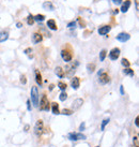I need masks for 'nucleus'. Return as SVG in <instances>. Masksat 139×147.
<instances>
[{"mask_svg": "<svg viewBox=\"0 0 139 147\" xmlns=\"http://www.w3.org/2000/svg\"><path fill=\"white\" fill-rule=\"evenodd\" d=\"M106 54H107V52L105 49H103L102 52H101V54H100V60H101V61H104V59L106 57Z\"/></svg>", "mask_w": 139, "mask_h": 147, "instance_id": "5701e85b", "label": "nucleus"}, {"mask_svg": "<svg viewBox=\"0 0 139 147\" xmlns=\"http://www.w3.org/2000/svg\"><path fill=\"white\" fill-rule=\"evenodd\" d=\"M130 38H131V36L128 34V33L126 32H121L119 33L118 36H117V40L120 42H126L130 40Z\"/></svg>", "mask_w": 139, "mask_h": 147, "instance_id": "1a4fd4ad", "label": "nucleus"}, {"mask_svg": "<svg viewBox=\"0 0 139 147\" xmlns=\"http://www.w3.org/2000/svg\"><path fill=\"white\" fill-rule=\"evenodd\" d=\"M59 99H60V101H65L66 99H67V94L64 92V91H62L60 96H59Z\"/></svg>", "mask_w": 139, "mask_h": 147, "instance_id": "b1692460", "label": "nucleus"}, {"mask_svg": "<svg viewBox=\"0 0 139 147\" xmlns=\"http://www.w3.org/2000/svg\"><path fill=\"white\" fill-rule=\"evenodd\" d=\"M109 123V118H106V119H104L103 120V123H102V125H101V130H104L105 129V127H106V125L107 123Z\"/></svg>", "mask_w": 139, "mask_h": 147, "instance_id": "bb28decb", "label": "nucleus"}, {"mask_svg": "<svg viewBox=\"0 0 139 147\" xmlns=\"http://www.w3.org/2000/svg\"><path fill=\"white\" fill-rule=\"evenodd\" d=\"M119 56H120V49H118V47L112 49L110 51V53H109V58H110L111 60H117Z\"/></svg>", "mask_w": 139, "mask_h": 147, "instance_id": "0eeeda50", "label": "nucleus"}, {"mask_svg": "<svg viewBox=\"0 0 139 147\" xmlns=\"http://www.w3.org/2000/svg\"><path fill=\"white\" fill-rule=\"evenodd\" d=\"M9 38V33L5 32V31H2V32H0V42H4L7 41Z\"/></svg>", "mask_w": 139, "mask_h": 147, "instance_id": "a211bd4d", "label": "nucleus"}, {"mask_svg": "<svg viewBox=\"0 0 139 147\" xmlns=\"http://www.w3.org/2000/svg\"><path fill=\"white\" fill-rule=\"evenodd\" d=\"M124 74H126V75H130V76H134V71L130 68H126V69H124Z\"/></svg>", "mask_w": 139, "mask_h": 147, "instance_id": "412c9836", "label": "nucleus"}, {"mask_svg": "<svg viewBox=\"0 0 139 147\" xmlns=\"http://www.w3.org/2000/svg\"><path fill=\"white\" fill-rule=\"evenodd\" d=\"M121 63H122L123 67H126V68L130 67V61H128L127 59H125V58H123L122 60H121Z\"/></svg>", "mask_w": 139, "mask_h": 147, "instance_id": "c756f323", "label": "nucleus"}, {"mask_svg": "<svg viewBox=\"0 0 139 147\" xmlns=\"http://www.w3.org/2000/svg\"><path fill=\"white\" fill-rule=\"evenodd\" d=\"M87 70H88V73H92L95 70V63H89L87 65Z\"/></svg>", "mask_w": 139, "mask_h": 147, "instance_id": "aec40b11", "label": "nucleus"}, {"mask_svg": "<svg viewBox=\"0 0 139 147\" xmlns=\"http://www.w3.org/2000/svg\"><path fill=\"white\" fill-rule=\"evenodd\" d=\"M42 39H43V37H42L41 33H33L32 34V43H34V44H37V43H40V42L42 41Z\"/></svg>", "mask_w": 139, "mask_h": 147, "instance_id": "f8f14e48", "label": "nucleus"}, {"mask_svg": "<svg viewBox=\"0 0 139 147\" xmlns=\"http://www.w3.org/2000/svg\"><path fill=\"white\" fill-rule=\"evenodd\" d=\"M77 65H78L77 62L75 63V65H74V63L67 65V67L65 68L66 74H67V75H70V76H72V75H73V73H75V71H76V67H77Z\"/></svg>", "mask_w": 139, "mask_h": 147, "instance_id": "6e6552de", "label": "nucleus"}, {"mask_svg": "<svg viewBox=\"0 0 139 147\" xmlns=\"http://www.w3.org/2000/svg\"><path fill=\"white\" fill-rule=\"evenodd\" d=\"M80 85V80L79 78H73L71 81V86L73 87V89H78V87Z\"/></svg>", "mask_w": 139, "mask_h": 147, "instance_id": "ddd939ff", "label": "nucleus"}, {"mask_svg": "<svg viewBox=\"0 0 139 147\" xmlns=\"http://www.w3.org/2000/svg\"><path fill=\"white\" fill-rule=\"evenodd\" d=\"M82 103H84V100L82 99H75L73 101V103H72V107H73L74 111L78 110L80 106L82 105Z\"/></svg>", "mask_w": 139, "mask_h": 147, "instance_id": "9d476101", "label": "nucleus"}, {"mask_svg": "<svg viewBox=\"0 0 139 147\" xmlns=\"http://www.w3.org/2000/svg\"><path fill=\"white\" fill-rule=\"evenodd\" d=\"M69 139L71 141H78V140H85L86 139V135H84L82 133H70Z\"/></svg>", "mask_w": 139, "mask_h": 147, "instance_id": "423d86ee", "label": "nucleus"}, {"mask_svg": "<svg viewBox=\"0 0 139 147\" xmlns=\"http://www.w3.org/2000/svg\"><path fill=\"white\" fill-rule=\"evenodd\" d=\"M43 130H44V123H43V120L39 119L34 126V133L37 135H41L43 133Z\"/></svg>", "mask_w": 139, "mask_h": 147, "instance_id": "f03ea898", "label": "nucleus"}, {"mask_svg": "<svg viewBox=\"0 0 139 147\" xmlns=\"http://www.w3.org/2000/svg\"><path fill=\"white\" fill-rule=\"evenodd\" d=\"M21 82L23 83V84H26V83H27V80H26V76H25V75H23L21 78Z\"/></svg>", "mask_w": 139, "mask_h": 147, "instance_id": "473e14b6", "label": "nucleus"}, {"mask_svg": "<svg viewBox=\"0 0 139 147\" xmlns=\"http://www.w3.org/2000/svg\"><path fill=\"white\" fill-rule=\"evenodd\" d=\"M27 107H28V110L30 111V101H27Z\"/></svg>", "mask_w": 139, "mask_h": 147, "instance_id": "c9c22d12", "label": "nucleus"}, {"mask_svg": "<svg viewBox=\"0 0 139 147\" xmlns=\"http://www.w3.org/2000/svg\"><path fill=\"white\" fill-rule=\"evenodd\" d=\"M51 111H53V113L55 115L60 114V111H59V105H58L56 102L51 103Z\"/></svg>", "mask_w": 139, "mask_h": 147, "instance_id": "f3484780", "label": "nucleus"}, {"mask_svg": "<svg viewBox=\"0 0 139 147\" xmlns=\"http://www.w3.org/2000/svg\"><path fill=\"white\" fill-rule=\"evenodd\" d=\"M39 98H40V96H39L37 88V87H32L31 88V101H32L33 105L35 107L39 106Z\"/></svg>", "mask_w": 139, "mask_h": 147, "instance_id": "f257e3e1", "label": "nucleus"}, {"mask_svg": "<svg viewBox=\"0 0 139 147\" xmlns=\"http://www.w3.org/2000/svg\"><path fill=\"white\" fill-rule=\"evenodd\" d=\"M84 129H85V123H82V125H80V128H79V130L82 131Z\"/></svg>", "mask_w": 139, "mask_h": 147, "instance_id": "f704fd0d", "label": "nucleus"}, {"mask_svg": "<svg viewBox=\"0 0 139 147\" xmlns=\"http://www.w3.org/2000/svg\"><path fill=\"white\" fill-rule=\"evenodd\" d=\"M61 113L63 115H72L74 113L73 110H69V109H64V110L61 111Z\"/></svg>", "mask_w": 139, "mask_h": 147, "instance_id": "4be33fe9", "label": "nucleus"}, {"mask_svg": "<svg viewBox=\"0 0 139 147\" xmlns=\"http://www.w3.org/2000/svg\"><path fill=\"white\" fill-rule=\"evenodd\" d=\"M133 142L135 144V147H139V141H138V136H137V135L133 139Z\"/></svg>", "mask_w": 139, "mask_h": 147, "instance_id": "7c9ffc66", "label": "nucleus"}, {"mask_svg": "<svg viewBox=\"0 0 139 147\" xmlns=\"http://www.w3.org/2000/svg\"><path fill=\"white\" fill-rule=\"evenodd\" d=\"M35 81H37V83L40 86L42 85V76H41V73H40L39 71L35 72Z\"/></svg>", "mask_w": 139, "mask_h": 147, "instance_id": "6ab92c4d", "label": "nucleus"}, {"mask_svg": "<svg viewBox=\"0 0 139 147\" xmlns=\"http://www.w3.org/2000/svg\"><path fill=\"white\" fill-rule=\"evenodd\" d=\"M40 110L42 111H48L49 110V103H48V99L45 94L42 97L41 101H40Z\"/></svg>", "mask_w": 139, "mask_h": 147, "instance_id": "7ed1b4c3", "label": "nucleus"}, {"mask_svg": "<svg viewBox=\"0 0 139 147\" xmlns=\"http://www.w3.org/2000/svg\"><path fill=\"white\" fill-rule=\"evenodd\" d=\"M47 27L49 29H51V30H57L58 27H57V24H56V22L53 21V20H49L47 22Z\"/></svg>", "mask_w": 139, "mask_h": 147, "instance_id": "2eb2a0df", "label": "nucleus"}, {"mask_svg": "<svg viewBox=\"0 0 139 147\" xmlns=\"http://www.w3.org/2000/svg\"><path fill=\"white\" fill-rule=\"evenodd\" d=\"M61 57L65 62H70L72 60V53L69 49H62L61 51Z\"/></svg>", "mask_w": 139, "mask_h": 147, "instance_id": "39448f33", "label": "nucleus"}, {"mask_svg": "<svg viewBox=\"0 0 139 147\" xmlns=\"http://www.w3.org/2000/svg\"><path fill=\"white\" fill-rule=\"evenodd\" d=\"M135 125L138 127V117H136V119H135Z\"/></svg>", "mask_w": 139, "mask_h": 147, "instance_id": "e433bc0d", "label": "nucleus"}, {"mask_svg": "<svg viewBox=\"0 0 139 147\" xmlns=\"http://www.w3.org/2000/svg\"><path fill=\"white\" fill-rule=\"evenodd\" d=\"M98 81H100L101 84L105 85V84H107V83L109 82V75L106 72L101 71V73H98Z\"/></svg>", "mask_w": 139, "mask_h": 147, "instance_id": "20e7f679", "label": "nucleus"}, {"mask_svg": "<svg viewBox=\"0 0 139 147\" xmlns=\"http://www.w3.org/2000/svg\"><path fill=\"white\" fill-rule=\"evenodd\" d=\"M115 4H121L122 3V0H112Z\"/></svg>", "mask_w": 139, "mask_h": 147, "instance_id": "72a5a7b5", "label": "nucleus"}, {"mask_svg": "<svg viewBox=\"0 0 139 147\" xmlns=\"http://www.w3.org/2000/svg\"><path fill=\"white\" fill-rule=\"evenodd\" d=\"M130 7H131V1H130V0H126V1L122 4V7H121V11L124 12V13L127 12V10L130 9Z\"/></svg>", "mask_w": 139, "mask_h": 147, "instance_id": "dca6fc26", "label": "nucleus"}, {"mask_svg": "<svg viewBox=\"0 0 139 147\" xmlns=\"http://www.w3.org/2000/svg\"><path fill=\"white\" fill-rule=\"evenodd\" d=\"M96 147H98V146H96Z\"/></svg>", "mask_w": 139, "mask_h": 147, "instance_id": "ea45409f", "label": "nucleus"}, {"mask_svg": "<svg viewBox=\"0 0 139 147\" xmlns=\"http://www.w3.org/2000/svg\"><path fill=\"white\" fill-rule=\"evenodd\" d=\"M120 90H121V94H123V86H121V88H120Z\"/></svg>", "mask_w": 139, "mask_h": 147, "instance_id": "58836bf2", "label": "nucleus"}, {"mask_svg": "<svg viewBox=\"0 0 139 147\" xmlns=\"http://www.w3.org/2000/svg\"><path fill=\"white\" fill-rule=\"evenodd\" d=\"M34 16H32V15H29L28 17H27V23H28V25H33V23H34Z\"/></svg>", "mask_w": 139, "mask_h": 147, "instance_id": "393cba45", "label": "nucleus"}, {"mask_svg": "<svg viewBox=\"0 0 139 147\" xmlns=\"http://www.w3.org/2000/svg\"><path fill=\"white\" fill-rule=\"evenodd\" d=\"M44 18H45V16H44V15H42V14H39V15H37V16H34V21L43 22V21H44Z\"/></svg>", "mask_w": 139, "mask_h": 147, "instance_id": "a878e982", "label": "nucleus"}, {"mask_svg": "<svg viewBox=\"0 0 139 147\" xmlns=\"http://www.w3.org/2000/svg\"><path fill=\"white\" fill-rule=\"evenodd\" d=\"M135 3H136V10H138V0H135Z\"/></svg>", "mask_w": 139, "mask_h": 147, "instance_id": "4c0bfd02", "label": "nucleus"}, {"mask_svg": "<svg viewBox=\"0 0 139 147\" xmlns=\"http://www.w3.org/2000/svg\"><path fill=\"white\" fill-rule=\"evenodd\" d=\"M110 31V26L109 25H106V26H103L101 28L98 29V33L101 34V36H105L107 33Z\"/></svg>", "mask_w": 139, "mask_h": 147, "instance_id": "9b49d317", "label": "nucleus"}, {"mask_svg": "<svg viewBox=\"0 0 139 147\" xmlns=\"http://www.w3.org/2000/svg\"><path fill=\"white\" fill-rule=\"evenodd\" d=\"M75 26H76V23H70L69 25H67V27H69L70 29H73V28H75Z\"/></svg>", "mask_w": 139, "mask_h": 147, "instance_id": "2f4dec72", "label": "nucleus"}, {"mask_svg": "<svg viewBox=\"0 0 139 147\" xmlns=\"http://www.w3.org/2000/svg\"><path fill=\"white\" fill-rule=\"evenodd\" d=\"M55 73H56V75H57V76H59L60 78H62L63 76H64L65 72H64V70L62 69L61 67H57V68L55 69Z\"/></svg>", "mask_w": 139, "mask_h": 147, "instance_id": "4468645a", "label": "nucleus"}, {"mask_svg": "<svg viewBox=\"0 0 139 147\" xmlns=\"http://www.w3.org/2000/svg\"><path fill=\"white\" fill-rule=\"evenodd\" d=\"M43 7H44V8L45 9H49V10H53V5L51 3H50V2H45V3L43 4Z\"/></svg>", "mask_w": 139, "mask_h": 147, "instance_id": "c85d7f7f", "label": "nucleus"}, {"mask_svg": "<svg viewBox=\"0 0 139 147\" xmlns=\"http://www.w3.org/2000/svg\"><path fill=\"white\" fill-rule=\"evenodd\" d=\"M58 87H59V88H60V89H61V90H65V89H66V87H67V86H66L65 83H63V82H59V83H58Z\"/></svg>", "mask_w": 139, "mask_h": 147, "instance_id": "cd10ccee", "label": "nucleus"}]
</instances>
